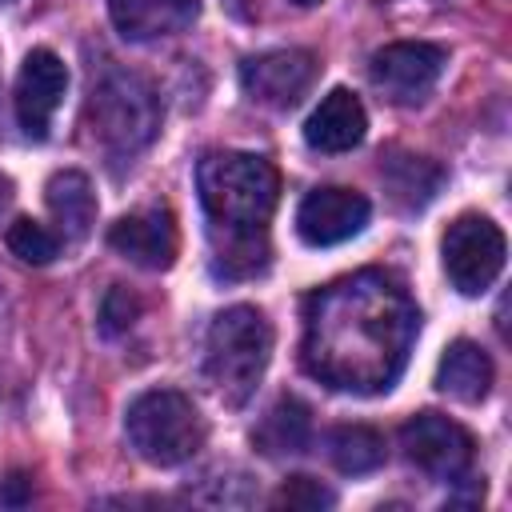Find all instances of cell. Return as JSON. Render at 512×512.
Here are the masks:
<instances>
[{
	"mask_svg": "<svg viewBox=\"0 0 512 512\" xmlns=\"http://www.w3.org/2000/svg\"><path fill=\"white\" fill-rule=\"evenodd\" d=\"M420 312L384 272H356L308 300L304 368L340 392H384L408 364Z\"/></svg>",
	"mask_w": 512,
	"mask_h": 512,
	"instance_id": "6da1fadb",
	"label": "cell"
},
{
	"mask_svg": "<svg viewBox=\"0 0 512 512\" xmlns=\"http://www.w3.org/2000/svg\"><path fill=\"white\" fill-rule=\"evenodd\" d=\"M292 4H300V8H312V4H320V0H292Z\"/></svg>",
	"mask_w": 512,
	"mask_h": 512,
	"instance_id": "cb8c5ba5",
	"label": "cell"
},
{
	"mask_svg": "<svg viewBox=\"0 0 512 512\" xmlns=\"http://www.w3.org/2000/svg\"><path fill=\"white\" fill-rule=\"evenodd\" d=\"M364 128H368V116H364V104L356 100V92L332 88L304 120V140L316 152H348L364 140Z\"/></svg>",
	"mask_w": 512,
	"mask_h": 512,
	"instance_id": "4fadbf2b",
	"label": "cell"
},
{
	"mask_svg": "<svg viewBox=\"0 0 512 512\" xmlns=\"http://www.w3.org/2000/svg\"><path fill=\"white\" fill-rule=\"evenodd\" d=\"M336 496L328 488H320L312 476H292L280 492H276V504L284 508H328Z\"/></svg>",
	"mask_w": 512,
	"mask_h": 512,
	"instance_id": "44dd1931",
	"label": "cell"
},
{
	"mask_svg": "<svg viewBox=\"0 0 512 512\" xmlns=\"http://www.w3.org/2000/svg\"><path fill=\"white\" fill-rule=\"evenodd\" d=\"M8 196H12V184H8V176H0V208L8 204Z\"/></svg>",
	"mask_w": 512,
	"mask_h": 512,
	"instance_id": "603a6c76",
	"label": "cell"
},
{
	"mask_svg": "<svg viewBox=\"0 0 512 512\" xmlns=\"http://www.w3.org/2000/svg\"><path fill=\"white\" fill-rule=\"evenodd\" d=\"M372 204L348 188H312L296 208V232L312 248H332L364 232Z\"/></svg>",
	"mask_w": 512,
	"mask_h": 512,
	"instance_id": "30bf717a",
	"label": "cell"
},
{
	"mask_svg": "<svg viewBox=\"0 0 512 512\" xmlns=\"http://www.w3.org/2000/svg\"><path fill=\"white\" fill-rule=\"evenodd\" d=\"M440 180H444V172L420 156H400V160L384 164V184L392 188V200L404 208H424L436 196Z\"/></svg>",
	"mask_w": 512,
	"mask_h": 512,
	"instance_id": "d6986e66",
	"label": "cell"
},
{
	"mask_svg": "<svg viewBox=\"0 0 512 512\" xmlns=\"http://www.w3.org/2000/svg\"><path fill=\"white\" fill-rule=\"evenodd\" d=\"M196 188L216 268L224 276L260 272L268 264V220L280 200L276 168L256 152H208L196 164Z\"/></svg>",
	"mask_w": 512,
	"mask_h": 512,
	"instance_id": "7a4b0ae2",
	"label": "cell"
},
{
	"mask_svg": "<svg viewBox=\"0 0 512 512\" xmlns=\"http://www.w3.org/2000/svg\"><path fill=\"white\" fill-rule=\"evenodd\" d=\"M328 456L348 476L372 472V468L384 464V436L376 428H368V424H340L328 436Z\"/></svg>",
	"mask_w": 512,
	"mask_h": 512,
	"instance_id": "ac0fdd59",
	"label": "cell"
},
{
	"mask_svg": "<svg viewBox=\"0 0 512 512\" xmlns=\"http://www.w3.org/2000/svg\"><path fill=\"white\" fill-rule=\"evenodd\" d=\"M64 88H68L64 60L48 48H32L20 64V76H16V120L32 140L48 136L52 116L64 100Z\"/></svg>",
	"mask_w": 512,
	"mask_h": 512,
	"instance_id": "8fae6325",
	"label": "cell"
},
{
	"mask_svg": "<svg viewBox=\"0 0 512 512\" xmlns=\"http://www.w3.org/2000/svg\"><path fill=\"white\" fill-rule=\"evenodd\" d=\"M140 316V300L128 292V288H108L104 304H100V320H104V332H124L132 320Z\"/></svg>",
	"mask_w": 512,
	"mask_h": 512,
	"instance_id": "7402d4cb",
	"label": "cell"
},
{
	"mask_svg": "<svg viewBox=\"0 0 512 512\" xmlns=\"http://www.w3.org/2000/svg\"><path fill=\"white\" fill-rule=\"evenodd\" d=\"M504 232L476 212H464L448 224L440 256H444V276L460 296H480L496 284L504 268Z\"/></svg>",
	"mask_w": 512,
	"mask_h": 512,
	"instance_id": "8992f818",
	"label": "cell"
},
{
	"mask_svg": "<svg viewBox=\"0 0 512 512\" xmlns=\"http://www.w3.org/2000/svg\"><path fill=\"white\" fill-rule=\"evenodd\" d=\"M316 80V56L304 48H276L260 52L240 64V84L256 104L268 108H292L304 100V92Z\"/></svg>",
	"mask_w": 512,
	"mask_h": 512,
	"instance_id": "9c48e42d",
	"label": "cell"
},
{
	"mask_svg": "<svg viewBox=\"0 0 512 512\" xmlns=\"http://www.w3.org/2000/svg\"><path fill=\"white\" fill-rule=\"evenodd\" d=\"M124 432H128V444L148 464H160V468L192 460L208 436L196 404L176 388L140 392L124 412Z\"/></svg>",
	"mask_w": 512,
	"mask_h": 512,
	"instance_id": "5b68a950",
	"label": "cell"
},
{
	"mask_svg": "<svg viewBox=\"0 0 512 512\" xmlns=\"http://www.w3.org/2000/svg\"><path fill=\"white\" fill-rule=\"evenodd\" d=\"M4 240H8V248H12L20 260H28V264H52V260L60 256V236L48 232L44 224L28 220V216L12 220L8 232H4Z\"/></svg>",
	"mask_w": 512,
	"mask_h": 512,
	"instance_id": "ffe728a7",
	"label": "cell"
},
{
	"mask_svg": "<svg viewBox=\"0 0 512 512\" xmlns=\"http://www.w3.org/2000/svg\"><path fill=\"white\" fill-rule=\"evenodd\" d=\"M436 388L460 404H480L492 388V360L472 340H452L436 364Z\"/></svg>",
	"mask_w": 512,
	"mask_h": 512,
	"instance_id": "2e32d148",
	"label": "cell"
},
{
	"mask_svg": "<svg viewBox=\"0 0 512 512\" xmlns=\"http://www.w3.org/2000/svg\"><path fill=\"white\" fill-rule=\"evenodd\" d=\"M308 408L300 404V400H280L264 420H260V428L252 432V440H256V448L264 452V456H292V452H304V444H308Z\"/></svg>",
	"mask_w": 512,
	"mask_h": 512,
	"instance_id": "e0dca14e",
	"label": "cell"
},
{
	"mask_svg": "<svg viewBox=\"0 0 512 512\" xmlns=\"http://www.w3.org/2000/svg\"><path fill=\"white\" fill-rule=\"evenodd\" d=\"M44 204L56 220V232L64 240H84L96 224V192H92V180L76 168H64L56 172L48 184H44Z\"/></svg>",
	"mask_w": 512,
	"mask_h": 512,
	"instance_id": "9a60e30c",
	"label": "cell"
},
{
	"mask_svg": "<svg viewBox=\"0 0 512 512\" xmlns=\"http://www.w3.org/2000/svg\"><path fill=\"white\" fill-rule=\"evenodd\" d=\"M88 128L96 144L112 156H136L152 144L160 128V96L156 88L124 68H108L88 96Z\"/></svg>",
	"mask_w": 512,
	"mask_h": 512,
	"instance_id": "277c9868",
	"label": "cell"
},
{
	"mask_svg": "<svg viewBox=\"0 0 512 512\" xmlns=\"http://www.w3.org/2000/svg\"><path fill=\"white\" fill-rule=\"evenodd\" d=\"M4 4H8V0H4Z\"/></svg>",
	"mask_w": 512,
	"mask_h": 512,
	"instance_id": "d4e9b609",
	"label": "cell"
},
{
	"mask_svg": "<svg viewBox=\"0 0 512 512\" xmlns=\"http://www.w3.org/2000/svg\"><path fill=\"white\" fill-rule=\"evenodd\" d=\"M108 244L124 260L160 272V268H172V260L180 252V232H176V220L168 208H140V212L120 216L108 228Z\"/></svg>",
	"mask_w": 512,
	"mask_h": 512,
	"instance_id": "7c38bea8",
	"label": "cell"
},
{
	"mask_svg": "<svg viewBox=\"0 0 512 512\" xmlns=\"http://www.w3.org/2000/svg\"><path fill=\"white\" fill-rule=\"evenodd\" d=\"M448 56L440 44H428V40H396V44H384L372 64H368V76L372 84L392 100V104H420L440 72H444Z\"/></svg>",
	"mask_w": 512,
	"mask_h": 512,
	"instance_id": "52a82bcc",
	"label": "cell"
},
{
	"mask_svg": "<svg viewBox=\"0 0 512 512\" xmlns=\"http://www.w3.org/2000/svg\"><path fill=\"white\" fill-rule=\"evenodd\" d=\"M400 448H404V456L420 472H428L436 480H456L472 464V436H468V428H460L456 420H448L440 412H420V416L404 420Z\"/></svg>",
	"mask_w": 512,
	"mask_h": 512,
	"instance_id": "ba28073f",
	"label": "cell"
},
{
	"mask_svg": "<svg viewBox=\"0 0 512 512\" xmlns=\"http://www.w3.org/2000/svg\"><path fill=\"white\" fill-rule=\"evenodd\" d=\"M268 360H272V324L264 320L260 308L232 304L216 312L204 336V376L224 404L240 408L244 400H252Z\"/></svg>",
	"mask_w": 512,
	"mask_h": 512,
	"instance_id": "3957f363",
	"label": "cell"
},
{
	"mask_svg": "<svg viewBox=\"0 0 512 512\" xmlns=\"http://www.w3.org/2000/svg\"><path fill=\"white\" fill-rule=\"evenodd\" d=\"M200 12V0H108V16L128 40H156L184 32Z\"/></svg>",
	"mask_w": 512,
	"mask_h": 512,
	"instance_id": "5bb4252c",
	"label": "cell"
}]
</instances>
